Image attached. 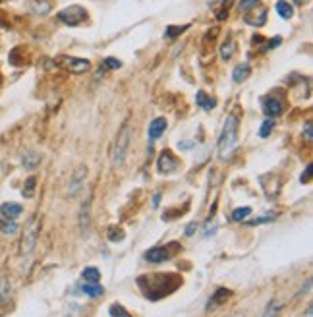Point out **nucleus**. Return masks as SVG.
<instances>
[{"mask_svg": "<svg viewBox=\"0 0 313 317\" xmlns=\"http://www.w3.org/2000/svg\"><path fill=\"white\" fill-rule=\"evenodd\" d=\"M280 43H282V37H275V39H271V41H269V45H267V49H277L278 45H280Z\"/></svg>", "mask_w": 313, "mask_h": 317, "instance_id": "37", "label": "nucleus"}, {"mask_svg": "<svg viewBox=\"0 0 313 317\" xmlns=\"http://www.w3.org/2000/svg\"><path fill=\"white\" fill-rule=\"evenodd\" d=\"M238 143V116L236 114H228L219 138V157L228 158L232 155L234 147Z\"/></svg>", "mask_w": 313, "mask_h": 317, "instance_id": "2", "label": "nucleus"}, {"mask_svg": "<svg viewBox=\"0 0 313 317\" xmlns=\"http://www.w3.org/2000/svg\"><path fill=\"white\" fill-rule=\"evenodd\" d=\"M304 134H306V140H308V141L313 140V122H312V120H308V122H306Z\"/></svg>", "mask_w": 313, "mask_h": 317, "instance_id": "35", "label": "nucleus"}, {"mask_svg": "<svg viewBox=\"0 0 313 317\" xmlns=\"http://www.w3.org/2000/svg\"><path fill=\"white\" fill-rule=\"evenodd\" d=\"M249 74H251V66L247 64V62H243V64H238L234 72H232V79L236 81V83H242L245 81L247 78H249Z\"/></svg>", "mask_w": 313, "mask_h": 317, "instance_id": "15", "label": "nucleus"}, {"mask_svg": "<svg viewBox=\"0 0 313 317\" xmlns=\"http://www.w3.org/2000/svg\"><path fill=\"white\" fill-rule=\"evenodd\" d=\"M81 290H83V294L85 296H91V298H95V296H101L104 292L103 286H99V282H85L83 286H81Z\"/></svg>", "mask_w": 313, "mask_h": 317, "instance_id": "20", "label": "nucleus"}, {"mask_svg": "<svg viewBox=\"0 0 313 317\" xmlns=\"http://www.w3.org/2000/svg\"><path fill=\"white\" fill-rule=\"evenodd\" d=\"M21 213H23V209H21L19 203L8 201V203H2V205H0V217L6 219V221H16Z\"/></svg>", "mask_w": 313, "mask_h": 317, "instance_id": "10", "label": "nucleus"}, {"mask_svg": "<svg viewBox=\"0 0 313 317\" xmlns=\"http://www.w3.org/2000/svg\"><path fill=\"white\" fill-rule=\"evenodd\" d=\"M232 2L234 0H215L211 6H213V10L217 12V18L219 19H225L228 16V8L232 6Z\"/></svg>", "mask_w": 313, "mask_h": 317, "instance_id": "16", "label": "nucleus"}, {"mask_svg": "<svg viewBox=\"0 0 313 317\" xmlns=\"http://www.w3.org/2000/svg\"><path fill=\"white\" fill-rule=\"evenodd\" d=\"M312 174H313V164H308V166H306V172H304L302 178H300V180H302V184H308V182L312 180Z\"/></svg>", "mask_w": 313, "mask_h": 317, "instance_id": "33", "label": "nucleus"}, {"mask_svg": "<svg viewBox=\"0 0 313 317\" xmlns=\"http://www.w3.org/2000/svg\"><path fill=\"white\" fill-rule=\"evenodd\" d=\"M124 230L120 229H110V232H108V240L110 242H120V240H124Z\"/></svg>", "mask_w": 313, "mask_h": 317, "instance_id": "31", "label": "nucleus"}, {"mask_svg": "<svg viewBox=\"0 0 313 317\" xmlns=\"http://www.w3.org/2000/svg\"><path fill=\"white\" fill-rule=\"evenodd\" d=\"M0 2H4V0H0Z\"/></svg>", "mask_w": 313, "mask_h": 317, "instance_id": "41", "label": "nucleus"}, {"mask_svg": "<svg viewBox=\"0 0 313 317\" xmlns=\"http://www.w3.org/2000/svg\"><path fill=\"white\" fill-rule=\"evenodd\" d=\"M87 178V168L85 166H79L76 172H74V176H72V184H70V194H76L81 186H83V180Z\"/></svg>", "mask_w": 313, "mask_h": 317, "instance_id": "13", "label": "nucleus"}, {"mask_svg": "<svg viewBox=\"0 0 313 317\" xmlns=\"http://www.w3.org/2000/svg\"><path fill=\"white\" fill-rule=\"evenodd\" d=\"M273 128H275V120H273V118L265 120L263 126H261V130H259V136L261 138H269V134L273 132Z\"/></svg>", "mask_w": 313, "mask_h": 317, "instance_id": "26", "label": "nucleus"}, {"mask_svg": "<svg viewBox=\"0 0 313 317\" xmlns=\"http://www.w3.org/2000/svg\"><path fill=\"white\" fill-rule=\"evenodd\" d=\"M243 21H245L247 25H251V27H261V25H265V21H267V10H265V8H259V10H257V6H255L253 12L245 14Z\"/></svg>", "mask_w": 313, "mask_h": 317, "instance_id": "11", "label": "nucleus"}, {"mask_svg": "<svg viewBox=\"0 0 313 317\" xmlns=\"http://www.w3.org/2000/svg\"><path fill=\"white\" fill-rule=\"evenodd\" d=\"M259 4V0H242L240 2V10H249V8H255Z\"/></svg>", "mask_w": 313, "mask_h": 317, "instance_id": "34", "label": "nucleus"}, {"mask_svg": "<svg viewBox=\"0 0 313 317\" xmlns=\"http://www.w3.org/2000/svg\"><path fill=\"white\" fill-rule=\"evenodd\" d=\"M249 213H251V207H238V209H234V213H232V219H234V221H243Z\"/></svg>", "mask_w": 313, "mask_h": 317, "instance_id": "29", "label": "nucleus"}, {"mask_svg": "<svg viewBox=\"0 0 313 317\" xmlns=\"http://www.w3.org/2000/svg\"><path fill=\"white\" fill-rule=\"evenodd\" d=\"M158 201H160V194H155V197H153V207L158 205Z\"/></svg>", "mask_w": 313, "mask_h": 317, "instance_id": "39", "label": "nucleus"}, {"mask_svg": "<svg viewBox=\"0 0 313 317\" xmlns=\"http://www.w3.org/2000/svg\"><path fill=\"white\" fill-rule=\"evenodd\" d=\"M186 27H188V25H180V27H178V25H170V27L166 29V33H164V35H166V39H174L176 35L184 33V31H186Z\"/></svg>", "mask_w": 313, "mask_h": 317, "instance_id": "28", "label": "nucleus"}, {"mask_svg": "<svg viewBox=\"0 0 313 317\" xmlns=\"http://www.w3.org/2000/svg\"><path fill=\"white\" fill-rule=\"evenodd\" d=\"M31 10L35 14H47L51 10V2L49 0H33L31 2Z\"/></svg>", "mask_w": 313, "mask_h": 317, "instance_id": "24", "label": "nucleus"}, {"mask_svg": "<svg viewBox=\"0 0 313 317\" xmlns=\"http://www.w3.org/2000/svg\"><path fill=\"white\" fill-rule=\"evenodd\" d=\"M64 66H66V70L72 72V74H85V72L89 70V60L66 56V58H64Z\"/></svg>", "mask_w": 313, "mask_h": 317, "instance_id": "8", "label": "nucleus"}, {"mask_svg": "<svg viewBox=\"0 0 313 317\" xmlns=\"http://www.w3.org/2000/svg\"><path fill=\"white\" fill-rule=\"evenodd\" d=\"M164 130H166V120L164 118H155L151 122V126H149V140L151 141L158 140L164 134Z\"/></svg>", "mask_w": 313, "mask_h": 317, "instance_id": "14", "label": "nucleus"}, {"mask_svg": "<svg viewBox=\"0 0 313 317\" xmlns=\"http://www.w3.org/2000/svg\"><path fill=\"white\" fill-rule=\"evenodd\" d=\"M108 314H110V316H114V317H116V316H120V317H128V316H130V314H128V312H126L122 306H118V304L110 306V312H108Z\"/></svg>", "mask_w": 313, "mask_h": 317, "instance_id": "32", "label": "nucleus"}, {"mask_svg": "<svg viewBox=\"0 0 313 317\" xmlns=\"http://www.w3.org/2000/svg\"><path fill=\"white\" fill-rule=\"evenodd\" d=\"M130 140H132V124L124 122L122 128L118 130V136H116L114 147H112V164L114 166H122L124 164L128 147H130Z\"/></svg>", "mask_w": 313, "mask_h": 317, "instance_id": "3", "label": "nucleus"}, {"mask_svg": "<svg viewBox=\"0 0 313 317\" xmlns=\"http://www.w3.org/2000/svg\"><path fill=\"white\" fill-rule=\"evenodd\" d=\"M234 53H236V43L232 39H226L225 43L221 45V58L223 60H230L234 56Z\"/></svg>", "mask_w": 313, "mask_h": 317, "instance_id": "19", "label": "nucleus"}, {"mask_svg": "<svg viewBox=\"0 0 313 317\" xmlns=\"http://www.w3.org/2000/svg\"><path fill=\"white\" fill-rule=\"evenodd\" d=\"M296 4H300V6H304V4H306V2H308V0H294Z\"/></svg>", "mask_w": 313, "mask_h": 317, "instance_id": "40", "label": "nucleus"}, {"mask_svg": "<svg viewBox=\"0 0 313 317\" xmlns=\"http://www.w3.org/2000/svg\"><path fill=\"white\" fill-rule=\"evenodd\" d=\"M145 259L149 263H162V261L170 259V251L166 247H151L145 251Z\"/></svg>", "mask_w": 313, "mask_h": 317, "instance_id": "9", "label": "nucleus"}, {"mask_svg": "<svg viewBox=\"0 0 313 317\" xmlns=\"http://www.w3.org/2000/svg\"><path fill=\"white\" fill-rule=\"evenodd\" d=\"M81 279H83L85 282H99L101 273H99V269H97V267H85V269L81 271Z\"/></svg>", "mask_w": 313, "mask_h": 317, "instance_id": "22", "label": "nucleus"}, {"mask_svg": "<svg viewBox=\"0 0 313 317\" xmlns=\"http://www.w3.org/2000/svg\"><path fill=\"white\" fill-rule=\"evenodd\" d=\"M89 223H91V197H87L79 209V229L81 232H85L89 229Z\"/></svg>", "mask_w": 313, "mask_h": 317, "instance_id": "12", "label": "nucleus"}, {"mask_svg": "<svg viewBox=\"0 0 313 317\" xmlns=\"http://www.w3.org/2000/svg\"><path fill=\"white\" fill-rule=\"evenodd\" d=\"M230 296V290H226V288H219V290H215V294H213V298L209 300L207 304V310H215L219 304H223L226 302V298Z\"/></svg>", "mask_w": 313, "mask_h": 317, "instance_id": "17", "label": "nucleus"}, {"mask_svg": "<svg viewBox=\"0 0 313 317\" xmlns=\"http://www.w3.org/2000/svg\"><path fill=\"white\" fill-rule=\"evenodd\" d=\"M58 19H60L62 23L70 25V27H76V25L83 23V21L87 19V12H85V8H83V6L74 4V6L64 8L62 12H58Z\"/></svg>", "mask_w": 313, "mask_h": 317, "instance_id": "5", "label": "nucleus"}, {"mask_svg": "<svg viewBox=\"0 0 313 317\" xmlns=\"http://www.w3.org/2000/svg\"><path fill=\"white\" fill-rule=\"evenodd\" d=\"M271 219H275V215H273V213H271L269 217H259V219L249 221V225H261V223H267V221H271Z\"/></svg>", "mask_w": 313, "mask_h": 317, "instance_id": "36", "label": "nucleus"}, {"mask_svg": "<svg viewBox=\"0 0 313 317\" xmlns=\"http://www.w3.org/2000/svg\"><path fill=\"white\" fill-rule=\"evenodd\" d=\"M138 284L145 290V296L151 300L162 298L164 294H170L174 288H178L182 284V279L176 277L174 273H156V275H147L138 279Z\"/></svg>", "mask_w": 313, "mask_h": 317, "instance_id": "1", "label": "nucleus"}, {"mask_svg": "<svg viewBox=\"0 0 313 317\" xmlns=\"http://www.w3.org/2000/svg\"><path fill=\"white\" fill-rule=\"evenodd\" d=\"M35 186H37V180H35V176H29L27 180H25V184H23V190H21V194H23V197H33L35 194Z\"/></svg>", "mask_w": 313, "mask_h": 317, "instance_id": "25", "label": "nucleus"}, {"mask_svg": "<svg viewBox=\"0 0 313 317\" xmlns=\"http://www.w3.org/2000/svg\"><path fill=\"white\" fill-rule=\"evenodd\" d=\"M284 106H282V101L277 99V97H265L263 99V112L269 116V118H277L282 114Z\"/></svg>", "mask_w": 313, "mask_h": 317, "instance_id": "7", "label": "nucleus"}, {"mask_svg": "<svg viewBox=\"0 0 313 317\" xmlns=\"http://www.w3.org/2000/svg\"><path fill=\"white\" fill-rule=\"evenodd\" d=\"M275 8H277L278 16H280L282 19H290L292 16H294V8H292V4H288L286 0H278Z\"/></svg>", "mask_w": 313, "mask_h": 317, "instance_id": "18", "label": "nucleus"}, {"mask_svg": "<svg viewBox=\"0 0 313 317\" xmlns=\"http://www.w3.org/2000/svg\"><path fill=\"white\" fill-rule=\"evenodd\" d=\"M197 105L201 106L203 110H213L215 105H217V101H215V99H209L205 91H197Z\"/></svg>", "mask_w": 313, "mask_h": 317, "instance_id": "21", "label": "nucleus"}, {"mask_svg": "<svg viewBox=\"0 0 313 317\" xmlns=\"http://www.w3.org/2000/svg\"><path fill=\"white\" fill-rule=\"evenodd\" d=\"M156 166H158V172L160 174H170L178 168V160L170 151H162L160 157L156 160Z\"/></svg>", "mask_w": 313, "mask_h": 317, "instance_id": "6", "label": "nucleus"}, {"mask_svg": "<svg viewBox=\"0 0 313 317\" xmlns=\"http://www.w3.org/2000/svg\"><path fill=\"white\" fill-rule=\"evenodd\" d=\"M0 229H2L4 234H16L17 225L14 223V221H6V219H4V223H0Z\"/></svg>", "mask_w": 313, "mask_h": 317, "instance_id": "27", "label": "nucleus"}, {"mask_svg": "<svg viewBox=\"0 0 313 317\" xmlns=\"http://www.w3.org/2000/svg\"><path fill=\"white\" fill-rule=\"evenodd\" d=\"M39 232H41V219L35 217L27 223V227L23 229L21 234V242H19V253L21 255H29L37 246V240H39Z\"/></svg>", "mask_w": 313, "mask_h": 317, "instance_id": "4", "label": "nucleus"}, {"mask_svg": "<svg viewBox=\"0 0 313 317\" xmlns=\"http://www.w3.org/2000/svg\"><path fill=\"white\" fill-rule=\"evenodd\" d=\"M21 160H23V166L31 170V168H35V166L39 164V160H41V158H39V155H37L35 151H27V153L23 155V158H21Z\"/></svg>", "mask_w": 313, "mask_h": 317, "instance_id": "23", "label": "nucleus"}, {"mask_svg": "<svg viewBox=\"0 0 313 317\" xmlns=\"http://www.w3.org/2000/svg\"><path fill=\"white\" fill-rule=\"evenodd\" d=\"M103 66L104 68H108V70H118V68L122 66V62L118 60V58H104Z\"/></svg>", "mask_w": 313, "mask_h": 317, "instance_id": "30", "label": "nucleus"}, {"mask_svg": "<svg viewBox=\"0 0 313 317\" xmlns=\"http://www.w3.org/2000/svg\"><path fill=\"white\" fill-rule=\"evenodd\" d=\"M195 229H197V227H195V223H190V225H188V229H186V234H188V236H191Z\"/></svg>", "mask_w": 313, "mask_h": 317, "instance_id": "38", "label": "nucleus"}]
</instances>
